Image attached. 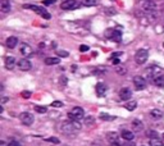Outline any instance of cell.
Segmentation results:
<instances>
[{
    "instance_id": "6da1fadb",
    "label": "cell",
    "mask_w": 164,
    "mask_h": 146,
    "mask_svg": "<svg viewBox=\"0 0 164 146\" xmlns=\"http://www.w3.org/2000/svg\"><path fill=\"white\" fill-rule=\"evenodd\" d=\"M80 128H81V124H80L78 122H74V121L63 122V123L59 126L60 132L67 136H74L80 131Z\"/></svg>"
},
{
    "instance_id": "7a4b0ae2",
    "label": "cell",
    "mask_w": 164,
    "mask_h": 146,
    "mask_svg": "<svg viewBox=\"0 0 164 146\" xmlns=\"http://www.w3.org/2000/svg\"><path fill=\"white\" fill-rule=\"evenodd\" d=\"M83 117H85V110H83L82 108H80V106H76V108H73L69 113H68V118H69V121L78 122L80 119H82Z\"/></svg>"
},
{
    "instance_id": "3957f363",
    "label": "cell",
    "mask_w": 164,
    "mask_h": 146,
    "mask_svg": "<svg viewBox=\"0 0 164 146\" xmlns=\"http://www.w3.org/2000/svg\"><path fill=\"white\" fill-rule=\"evenodd\" d=\"M148 58H149V51H148V50L140 49L139 51L136 53V55H135V62H136V64L142 65L144 63H146Z\"/></svg>"
},
{
    "instance_id": "277c9868",
    "label": "cell",
    "mask_w": 164,
    "mask_h": 146,
    "mask_svg": "<svg viewBox=\"0 0 164 146\" xmlns=\"http://www.w3.org/2000/svg\"><path fill=\"white\" fill-rule=\"evenodd\" d=\"M25 8L34 10L35 13H37L38 16H41L43 18H45V19H50V18H51V16L47 13L46 9H44V8H41V7H37V5H25Z\"/></svg>"
},
{
    "instance_id": "5b68a950",
    "label": "cell",
    "mask_w": 164,
    "mask_h": 146,
    "mask_svg": "<svg viewBox=\"0 0 164 146\" xmlns=\"http://www.w3.org/2000/svg\"><path fill=\"white\" fill-rule=\"evenodd\" d=\"M80 7V3L77 0H64L60 4V8L63 10H72V9H77Z\"/></svg>"
},
{
    "instance_id": "8992f818",
    "label": "cell",
    "mask_w": 164,
    "mask_h": 146,
    "mask_svg": "<svg viewBox=\"0 0 164 146\" xmlns=\"http://www.w3.org/2000/svg\"><path fill=\"white\" fill-rule=\"evenodd\" d=\"M19 119H21V122H22V124H25V126H31L35 121L34 115H32L31 113H27V112L22 113V114L19 115Z\"/></svg>"
},
{
    "instance_id": "52a82bcc",
    "label": "cell",
    "mask_w": 164,
    "mask_h": 146,
    "mask_svg": "<svg viewBox=\"0 0 164 146\" xmlns=\"http://www.w3.org/2000/svg\"><path fill=\"white\" fill-rule=\"evenodd\" d=\"M106 140H108L110 146H121V141H119V137L115 132H108L106 133Z\"/></svg>"
},
{
    "instance_id": "ba28073f",
    "label": "cell",
    "mask_w": 164,
    "mask_h": 146,
    "mask_svg": "<svg viewBox=\"0 0 164 146\" xmlns=\"http://www.w3.org/2000/svg\"><path fill=\"white\" fill-rule=\"evenodd\" d=\"M133 85H135V87L137 90H144L146 87V81L144 77L136 76V77H133Z\"/></svg>"
},
{
    "instance_id": "9c48e42d",
    "label": "cell",
    "mask_w": 164,
    "mask_h": 146,
    "mask_svg": "<svg viewBox=\"0 0 164 146\" xmlns=\"http://www.w3.org/2000/svg\"><path fill=\"white\" fill-rule=\"evenodd\" d=\"M131 96H132V91L128 87L121 88V91H119V97H121V100H128Z\"/></svg>"
},
{
    "instance_id": "30bf717a",
    "label": "cell",
    "mask_w": 164,
    "mask_h": 146,
    "mask_svg": "<svg viewBox=\"0 0 164 146\" xmlns=\"http://www.w3.org/2000/svg\"><path fill=\"white\" fill-rule=\"evenodd\" d=\"M18 67H19V69L21 71H30L31 69V62L30 60H27V59H21V60L18 62Z\"/></svg>"
},
{
    "instance_id": "8fae6325",
    "label": "cell",
    "mask_w": 164,
    "mask_h": 146,
    "mask_svg": "<svg viewBox=\"0 0 164 146\" xmlns=\"http://www.w3.org/2000/svg\"><path fill=\"white\" fill-rule=\"evenodd\" d=\"M19 53L23 56H28V55L32 54V49H31V46H30V45H27V44H21Z\"/></svg>"
},
{
    "instance_id": "7c38bea8",
    "label": "cell",
    "mask_w": 164,
    "mask_h": 146,
    "mask_svg": "<svg viewBox=\"0 0 164 146\" xmlns=\"http://www.w3.org/2000/svg\"><path fill=\"white\" fill-rule=\"evenodd\" d=\"M10 9H12L10 0H1L0 1V10L3 13H8V12H10Z\"/></svg>"
},
{
    "instance_id": "4fadbf2b",
    "label": "cell",
    "mask_w": 164,
    "mask_h": 146,
    "mask_svg": "<svg viewBox=\"0 0 164 146\" xmlns=\"http://www.w3.org/2000/svg\"><path fill=\"white\" fill-rule=\"evenodd\" d=\"M121 137L123 140H126V141H133V138H135V135H133V132H131V131L128 130H123L121 132Z\"/></svg>"
},
{
    "instance_id": "5bb4252c",
    "label": "cell",
    "mask_w": 164,
    "mask_h": 146,
    "mask_svg": "<svg viewBox=\"0 0 164 146\" xmlns=\"http://www.w3.org/2000/svg\"><path fill=\"white\" fill-rule=\"evenodd\" d=\"M16 65V58L14 56H7L5 58V68L7 69H13Z\"/></svg>"
},
{
    "instance_id": "9a60e30c",
    "label": "cell",
    "mask_w": 164,
    "mask_h": 146,
    "mask_svg": "<svg viewBox=\"0 0 164 146\" xmlns=\"http://www.w3.org/2000/svg\"><path fill=\"white\" fill-rule=\"evenodd\" d=\"M142 9H144L145 12H153L155 9V3L150 1V0L144 1V3H142Z\"/></svg>"
},
{
    "instance_id": "2e32d148",
    "label": "cell",
    "mask_w": 164,
    "mask_h": 146,
    "mask_svg": "<svg viewBox=\"0 0 164 146\" xmlns=\"http://www.w3.org/2000/svg\"><path fill=\"white\" fill-rule=\"evenodd\" d=\"M5 44H7V46L9 47V49H14V47L17 46V44H18V38L14 37V36H10L7 38V42Z\"/></svg>"
},
{
    "instance_id": "e0dca14e",
    "label": "cell",
    "mask_w": 164,
    "mask_h": 146,
    "mask_svg": "<svg viewBox=\"0 0 164 146\" xmlns=\"http://www.w3.org/2000/svg\"><path fill=\"white\" fill-rule=\"evenodd\" d=\"M95 90H96V95H97V96H103V95L105 94V91H106V86L104 85V83L99 82L96 85V87H95Z\"/></svg>"
},
{
    "instance_id": "ac0fdd59",
    "label": "cell",
    "mask_w": 164,
    "mask_h": 146,
    "mask_svg": "<svg viewBox=\"0 0 164 146\" xmlns=\"http://www.w3.org/2000/svg\"><path fill=\"white\" fill-rule=\"evenodd\" d=\"M110 40L112 41H115V42H119L122 40V32L119 29H113V34L110 36Z\"/></svg>"
},
{
    "instance_id": "d6986e66",
    "label": "cell",
    "mask_w": 164,
    "mask_h": 146,
    "mask_svg": "<svg viewBox=\"0 0 164 146\" xmlns=\"http://www.w3.org/2000/svg\"><path fill=\"white\" fill-rule=\"evenodd\" d=\"M132 128H133V131H136V132H140V131L144 128V124H142V122L140 121V119H133L132 121Z\"/></svg>"
},
{
    "instance_id": "ffe728a7",
    "label": "cell",
    "mask_w": 164,
    "mask_h": 146,
    "mask_svg": "<svg viewBox=\"0 0 164 146\" xmlns=\"http://www.w3.org/2000/svg\"><path fill=\"white\" fill-rule=\"evenodd\" d=\"M158 72H159V71H158V68L150 67V68H148V72H146V73H148V77H149V78L154 81V78H156V77H158V76H156Z\"/></svg>"
},
{
    "instance_id": "44dd1931",
    "label": "cell",
    "mask_w": 164,
    "mask_h": 146,
    "mask_svg": "<svg viewBox=\"0 0 164 146\" xmlns=\"http://www.w3.org/2000/svg\"><path fill=\"white\" fill-rule=\"evenodd\" d=\"M153 83L158 87H164V74H159L156 78H154Z\"/></svg>"
},
{
    "instance_id": "7402d4cb",
    "label": "cell",
    "mask_w": 164,
    "mask_h": 146,
    "mask_svg": "<svg viewBox=\"0 0 164 146\" xmlns=\"http://www.w3.org/2000/svg\"><path fill=\"white\" fill-rule=\"evenodd\" d=\"M150 117L153 119H160L163 117V112H160L159 109H153L150 112Z\"/></svg>"
},
{
    "instance_id": "603a6c76",
    "label": "cell",
    "mask_w": 164,
    "mask_h": 146,
    "mask_svg": "<svg viewBox=\"0 0 164 146\" xmlns=\"http://www.w3.org/2000/svg\"><path fill=\"white\" fill-rule=\"evenodd\" d=\"M100 119L101 121H105V122H109V121H114L115 117L114 115H109V114H106V113H100Z\"/></svg>"
},
{
    "instance_id": "cb8c5ba5",
    "label": "cell",
    "mask_w": 164,
    "mask_h": 146,
    "mask_svg": "<svg viewBox=\"0 0 164 146\" xmlns=\"http://www.w3.org/2000/svg\"><path fill=\"white\" fill-rule=\"evenodd\" d=\"M136 106H137V103L133 100V101H128V103H126L124 108H126L127 110H130V112H133V110L136 109Z\"/></svg>"
},
{
    "instance_id": "d4e9b609",
    "label": "cell",
    "mask_w": 164,
    "mask_h": 146,
    "mask_svg": "<svg viewBox=\"0 0 164 146\" xmlns=\"http://www.w3.org/2000/svg\"><path fill=\"white\" fill-rule=\"evenodd\" d=\"M59 58H46L45 59V64L46 65H55V64H59Z\"/></svg>"
},
{
    "instance_id": "484cf974",
    "label": "cell",
    "mask_w": 164,
    "mask_h": 146,
    "mask_svg": "<svg viewBox=\"0 0 164 146\" xmlns=\"http://www.w3.org/2000/svg\"><path fill=\"white\" fill-rule=\"evenodd\" d=\"M106 72V67H97L95 68L94 71H92V73L95 74V76H99V74H104Z\"/></svg>"
},
{
    "instance_id": "4316f807",
    "label": "cell",
    "mask_w": 164,
    "mask_h": 146,
    "mask_svg": "<svg viewBox=\"0 0 164 146\" xmlns=\"http://www.w3.org/2000/svg\"><path fill=\"white\" fill-rule=\"evenodd\" d=\"M149 144H150V146H163L164 145L163 141L162 140H159V138H151Z\"/></svg>"
},
{
    "instance_id": "83f0119b",
    "label": "cell",
    "mask_w": 164,
    "mask_h": 146,
    "mask_svg": "<svg viewBox=\"0 0 164 146\" xmlns=\"http://www.w3.org/2000/svg\"><path fill=\"white\" fill-rule=\"evenodd\" d=\"M146 136L149 137V138H158V132L156 131H154V130H149L148 132H146Z\"/></svg>"
},
{
    "instance_id": "f1b7e54d",
    "label": "cell",
    "mask_w": 164,
    "mask_h": 146,
    "mask_svg": "<svg viewBox=\"0 0 164 146\" xmlns=\"http://www.w3.org/2000/svg\"><path fill=\"white\" fill-rule=\"evenodd\" d=\"M97 0H82V4L85 7H92V5H96Z\"/></svg>"
},
{
    "instance_id": "f546056e",
    "label": "cell",
    "mask_w": 164,
    "mask_h": 146,
    "mask_svg": "<svg viewBox=\"0 0 164 146\" xmlns=\"http://www.w3.org/2000/svg\"><path fill=\"white\" fill-rule=\"evenodd\" d=\"M94 122H95V119H94V117H91V115H89V117L85 118V124L86 126H91V124H94Z\"/></svg>"
},
{
    "instance_id": "4dcf8cb0",
    "label": "cell",
    "mask_w": 164,
    "mask_h": 146,
    "mask_svg": "<svg viewBox=\"0 0 164 146\" xmlns=\"http://www.w3.org/2000/svg\"><path fill=\"white\" fill-rule=\"evenodd\" d=\"M35 110H36L37 113H41V114H44V113H46L47 112V109L45 108V106H35Z\"/></svg>"
},
{
    "instance_id": "1f68e13d",
    "label": "cell",
    "mask_w": 164,
    "mask_h": 146,
    "mask_svg": "<svg viewBox=\"0 0 164 146\" xmlns=\"http://www.w3.org/2000/svg\"><path fill=\"white\" fill-rule=\"evenodd\" d=\"M56 54H58V56H62V58H67L68 56V53L64 51V50H56Z\"/></svg>"
},
{
    "instance_id": "d6a6232c",
    "label": "cell",
    "mask_w": 164,
    "mask_h": 146,
    "mask_svg": "<svg viewBox=\"0 0 164 146\" xmlns=\"http://www.w3.org/2000/svg\"><path fill=\"white\" fill-rule=\"evenodd\" d=\"M115 71H117L118 74H126V72H127L124 67H117V69H115Z\"/></svg>"
},
{
    "instance_id": "836d02e7",
    "label": "cell",
    "mask_w": 164,
    "mask_h": 146,
    "mask_svg": "<svg viewBox=\"0 0 164 146\" xmlns=\"http://www.w3.org/2000/svg\"><path fill=\"white\" fill-rule=\"evenodd\" d=\"M51 106H54V108H60V106H63V103H62V101H54V103H51Z\"/></svg>"
},
{
    "instance_id": "e575fe53",
    "label": "cell",
    "mask_w": 164,
    "mask_h": 146,
    "mask_svg": "<svg viewBox=\"0 0 164 146\" xmlns=\"http://www.w3.org/2000/svg\"><path fill=\"white\" fill-rule=\"evenodd\" d=\"M46 141L54 142V144H59V138H56V137H49V138H46Z\"/></svg>"
},
{
    "instance_id": "d590c367",
    "label": "cell",
    "mask_w": 164,
    "mask_h": 146,
    "mask_svg": "<svg viewBox=\"0 0 164 146\" xmlns=\"http://www.w3.org/2000/svg\"><path fill=\"white\" fill-rule=\"evenodd\" d=\"M8 146H22V145H21L18 141H16V140H13V141H10L9 144H8Z\"/></svg>"
},
{
    "instance_id": "8d00e7d4",
    "label": "cell",
    "mask_w": 164,
    "mask_h": 146,
    "mask_svg": "<svg viewBox=\"0 0 164 146\" xmlns=\"http://www.w3.org/2000/svg\"><path fill=\"white\" fill-rule=\"evenodd\" d=\"M22 96L25 97V99H28V97L31 96V91H23L22 92Z\"/></svg>"
},
{
    "instance_id": "74e56055",
    "label": "cell",
    "mask_w": 164,
    "mask_h": 146,
    "mask_svg": "<svg viewBox=\"0 0 164 146\" xmlns=\"http://www.w3.org/2000/svg\"><path fill=\"white\" fill-rule=\"evenodd\" d=\"M87 50H89L87 45H81V46H80V51H81V53H86Z\"/></svg>"
},
{
    "instance_id": "f35d334b",
    "label": "cell",
    "mask_w": 164,
    "mask_h": 146,
    "mask_svg": "<svg viewBox=\"0 0 164 146\" xmlns=\"http://www.w3.org/2000/svg\"><path fill=\"white\" fill-rule=\"evenodd\" d=\"M59 81H60V85H63V86H65L67 85V77H60V80H59Z\"/></svg>"
},
{
    "instance_id": "ab89813d",
    "label": "cell",
    "mask_w": 164,
    "mask_h": 146,
    "mask_svg": "<svg viewBox=\"0 0 164 146\" xmlns=\"http://www.w3.org/2000/svg\"><path fill=\"white\" fill-rule=\"evenodd\" d=\"M54 3H55V0H44V5H51Z\"/></svg>"
},
{
    "instance_id": "60d3db41",
    "label": "cell",
    "mask_w": 164,
    "mask_h": 146,
    "mask_svg": "<svg viewBox=\"0 0 164 146\" xmlns=\"http://www.w3.org/2000/svg\"><path fill=\"white\" fill-rule=\"evenodd\" d=\"M123 146H136V144L133 141H127V142H124Z\"/></svg>"
},
{
    "instance_id": "b9f144b4",
    "label": "cell",
    "mask_w": 164,
    "mask_h": 146,
    "mask_svg": "<svg viewBox=\"0 0 164 146\" xmlns=\"http://www.w3.org/2000/svg\"><path fill=\"white\" fill-rule=\"evenodd\" d=\"M112 63L114 65H118L119 64V59L118 58H112Z\"/></svg>"
},
{
    "instance_id": "7bdbcfd3",
    "label": "cell",
    "mask_w": 164,
    "mask_h": 146,
    "mask_svg": "<svg viewBox=\"0 0 164 146\" xmlns=\"http://www.w3.org/2000/svg\"><path fill=\"white\" fill-rule=\"evenodd\" d=\"M8 100H9V99H8V97H5V96H4V97H3V99H1V104H5V103H7Z\"/></svg>"
},
{
    "instance_id": "ee69618b",
    "label": "cell",
    "mask_w": 164,
    "mask_h": 146,
    "mask_svg": "<svg viewBox=\"0 0 164 146\" xmlns=\"http://www.w3.org/2000/svg\"><path fill=\"white\" fill-rule=\"evenodd\" d=\"M121 54H122V53H114V54H113V56H112V58H117V56H119Z\"/></svg>"
},
{
    "instance_id": "f6af8a7d",
    "label": "cell",
    "mask_w": 164,
    "mask_h": 146,
    "mask_svg": "<svg viewBox=\"0 0 164 146\" xmlns=\"http://www.w3.org/2000/svg\"><path fill=\"white\" fill-rule=\"evenodd\" d=\"M0 146H7V144L4 141H0Z\"/></svg>"
},
{
    "instance_id": "bcb514c9",
    "label": "cell",
    "mask_w": 164,
    "mask_h": 146,
    "mask_svg": "<svg viewBox=\"0 0 164 146\" xmlns=\"http://www.w3.org/2000/svg\"><path fill=\"white\" fill-rule=\"evenodd\" d=\"M163 138H164V133H163Z\"/></svg>"
},
{
    "instance_id": "7dc6e473",
    "label": "cell",
    "mask_w": 164,
    "mask_h": 146,
    "mask_svg": "<svg viewBox=\"0 0 164 146\" xmlns=\"http://www.w3.org/2000/svg\"><path fill=\"white\" fill-rule=\"evenodd\" d=\"M142 146H144V145H142Z\"/></svg>"
}]
</instances>
